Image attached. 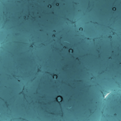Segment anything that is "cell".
<instances>
[{
	"mask_svg": "<svg viewBox=\"0 0 121 121\" xmlns=\"http://www.w3.org/2000/svg\"><path fill=\"white\" fill-rule=\"evenodd\" d=\"M60 97H58V100H59V101H60V99H60Z\"/></svg>",
	"mask_w": 121,
	"mask_h": 121,
	"instance_id": "6da1fadb",
	"label": "cell"
},
{
	"mask_svg": "<svg viewBox=\"0 0 121 121\" xmlns=\"http://www.w3.org/2000/svg\"><path fill=\"white\" fill-rule=\"evenodd\" d=\"M57 78V76H56V75H55V76H54V78Z\"/></svg>",
	"mask_w": 121,
	"mask_h": 121,
	"instance_id": "7a4b0ae2",
	"label": "cell"
},
{
	"mask_svg": "<svg viewBox=\"0 0 121 121\" xmlns=\"http://www.w3.org/2000/svg\"><path fill=\"white\" fill-rule=\"evenodd\" d=\"M48 8H51V6H50V5H48Z\"/></svg>",
	"mask_w": 121,
	"mask_h": 121,
	"instance_id": "3957f363",
	"label": "cell"
}]
</instances>
